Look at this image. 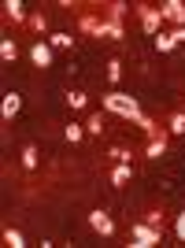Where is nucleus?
Wrapping results in <instances>:
<instances>
[{
    "mask_svg": "<svg viewBox=\"0 0 185 248\" xmlns=\"http://www.w3.org/2000/svg\"><path fill=\"white\" fill-rule=\"evenodd\" d=\"M4 8H8V15H11L15 22H22V19H26V11H22V0H8Z\"/></svg>",
    "mask_w": 185,
    "mask_h": 248,
    "instance_id": "nucleus-12",
    "label": "nucleus"
},
{
    "mask_svg": "<svg viewBox=\"0 0 185 248\" xmlns=\"http://www.w3.org/2000/svg\"><path fill=\"white\" fill-rule=\"evenodd\" d=\"M30 60H33V67H52V45H33L30 48Z\"/></svg>",
    "mask_w": 185,
    "mask_h": 248,
    "instance_id": "nucleus-6",
    "label": "nucleus"
},
{
    "mask_svg": "<svg viewBox=\"0 0 185 248\" xmlns=\"http://www.w3.org/2000/svg\"><path fill=\"white\" fill-rule=\"evenodd\" d=\"M159 15H163V19H174L178 26H185V4H182V0H167Z\"/></svg>",
    "mask_w": 185,
    "mask_h": 248,
    "instance_id": "nucleus-5",
    "label": "nucleus"
},
{
    "mask_svg": "<svg viewBox=\"0 0 185 248\" xmlns=\"http://www.w3.org/2000/svg\"><path fill=\"white\" fill-rule=\"evenodd\" d=\"M0 56H4V60H15V56H19V48H15V41H4V45H0Z\"/></svg>",
    "mask_w": 185,
    "mask_h": 248,
    "instance_id": "nucleus-15",
    "label": "nucleus"
},
{
    "mask_svg": "<svg viewBox=\"0 0 185 248\" xmlns=\"http://www.w3.org/2000/svg\"><path fill=\"white\" fill-rule=\"evenodd\" d=\"M163 152H167V137H152L148 148H144V155H152V159H155V155H163Z\"/></svg>",
    "mask_w": 185,
    "mask_h": 248,
    "instance_id": "nucleus-9",
    "label": "nucleus"
},
{
    "mask_svg": "<svg viewBox=\"0 0 185 248\" xmlns=\"http://www.w3.org/2000/svg\"><path fill=\"white\" fill-rule=\"evenodd\" d=\"M67 141H71V145H78V141H82V126L67 123Z\"/></svg>",
    "mask_w": 185,
    "mask_h": 248,
    "instance_id": "nucleus-18",
    "label": "nucleus"
},
{
    "mask_svg": "<svg viewBox=\"0 0 185 248\" xmlns=\"http://www.w3.org/2000/svg\"><path fill=\"white\" fill-rule=\"evenodd\" d=\"M174 41H178V45L185 41V26H178V30H174Z\"/></svg>",
    "mask_w": 185,
    "mask_h": 248,
    "instance_id": "nucleus-23",
    "label": "nucleus"
},
{
    "mask_svg": "<svg viewBox=\"0 0 185 248\" xmlns=\"http://www.w3.org/2000/svg\"><path fill=\"white\" fill-rule=\"evenodd\" d=\"M52 48H71V37H67V33H52Z\"/></svg>",
    "mask_w": 185,
    "mask_h": 248,
    "instance_id": "nucleus-16",
    "label": "nucleus"
},
{
    "mask_svg": "<svg viewBox=\"0 0 185 248\" xmlns=\"http://www.w3.org/2000/svg\"><path fill=\"white\" fill-rule=\"evenodd\" d=\"M82 30H89V33H96V37H111V41H119V37H126L123 33V26L115 19H108V22H96V19H82Z\"/></svg>",
    "mask_w": 185,
    "mask_h": 248,
    "instance_id": "nucleus-2",
    "label": "nucleus"
},
{
    "mask_svg": "<svg viewBox=\"0 0 185 248\" xmlns=\"http://www.w3.org/2000/svg\"><path fill=\"white\" fill-rule=\"evenodd\" d=\"M19 108H22V96H19V93H8V96H4V104H0L4 123H8V119H15V115H19Z\"/></svg>",
    "mask_w": 185,
    "mask_h": 248,
    "instance_id": "nucleus-7",
    "label": "nucleus"
},
{
    "mask_svg": "<svg viewBox=\"0 0 185 248\" xmlns=\"http://www.w3.org/2000/svg\"><path fill=\"white\" fill-rule=\"evenodd\" d=\"M4 245H8V248H22L26 241H22V233H19V230H4Z\"/></svg>",
    "mask_w": 185,
    "mask_h": 248,
    "instance_id": "nucleus-14",
    "label": "nucleus"
},
{
    "mask_svg": "<svg viewBox=\"0 0 185 248\" xmlns=\"http://www.w3.org/2000/svg\"><path fill=\"white\" fill-rule=\"evenodd\" d=\"M170 134H185V115H174V119H170Z\"/></svg>",
    "mask_w": 185,
    "mask_h": 248,
    "instance_id": "nucleus-19",
    "label": "nucleus"
},
{
    "mask_svg": "<svg viewBox=\"0 0 185 248\" xmlns=\"http://www.w3.org/2000/svg\"><path fill=\"white\" fill-rule=\"evenodd\" d=\"M22 167H26V170H33V167H37V148H33V145L22 148Z\"/></svg>",
    "mask_w": 185,
    "mask_h": 248,
    "instance_id": "nucleus-13",
    "label": "nucleus"
},
{
    "mask_svg": "<svg viewBox=\"0 0 185 248\" xmlns=\"http://www.w3.org/2000/svg\"><path fill=\"white\" fill-rule=\"evenodd\" d=\"M89 226L96 230V233H104V237H111V233H115V222H111L108 211H92V215H89Z\"/></svg>",
    "mask_w": 185,
    "mask_h": 248,
    "instance_id": "nucleus-4",
    "label": "nucleus"
},
{
    "mask_svg": "<svg viewBox=\"0 0 185 248\" xmlns=\"http://www.w3.org/2000/svg\"><path fill=\"white\" fill-rule=\"evenodd\" d=\"M174 33H155V48H159V52H174Z\"/></svg>",
    "mask_w": 185,
    "mask_h": 248,
    "instance_id": "nucleus-10",
    "label": "nucleus"
},
{
    "mask_svg": "<svg viewBox=\"0 0 185 248\" xmlns=\"http://www.w3.org/2000/svg\"><path fill=\"white\" fill-rule=\"evenodd\" d=\"M126 182H130V167L119 163V167L111 170V186H126Z\"/></svg>",
    "mask_w": 185,
    "mask_h": 248,
    "instance_id": "nucleus-11",
    "label": "nucleus"
},
{
    "mask_svg": "<svg viewBox=\"0 0 185 248\" xmlns=\"http://www.w3.org/2000/svg\"><path fill=\"white\" fill-rule=\"evenodd\" d=\"M159 19H163L159 11H152V8H141V26H144L148 33H159Z\"/></svg>",
    "mask_w": 185,
    "mask_h": 248,
    "instance_id": "nucleus-8",
    "label": "nucleus"
},
{
    "mask_svg": "<svg viewBox=\"0 0 185 248\" xmlns=\"http://www.w3.org/2000/svg\"><path fill=\"white\" fill-rule=\"evenodd\" d=\"M104 108L108 111H115V115H126V119H134L137 126H141L144 134H155V126H152V119L137 108V100H130V96H123V93H108L104 96Z\"/></svg>",
    "mask_w": 185,
    "mask_h": 248,
    "instance_id": "nucleus-1",
    "label": "nucleus"
},
{
    "mask_svg": "<svg viewBox=\"0 0 185 248\" xmlns=\"http://www.w3.org/2000/svg\"><path fill=\"white\" fill-rule=\"evenodd\" d=\"M130 237H134V248H152V245H159V226H152V222H137Z\"/></svg>",
    "mask_w": 185,
    "mask_h": 248,
    "instance_id": "nucleus-3",
    "label": "nucleus"
},
{
    "mask_svg": "<svg viewBox=\"0 0 185 248\" xmlns=\"http://www.w3.org/2000/svg\"><path fill=\"white\" fill-rule=\"evenodd\" d=\"M108 78H111V82H119V78H123V63H119V60L108 63Z\"/></svg>",
    "mask_w": 185,
    "mask_h": 248,
    "instance_id": "nucleus-17",
    "label": "nucleus"
},
{
    "mask_svg": "<svg viewBox=\"0 0 185 248\" xmlns=\"http://www.w3.org/2000/svg\"><path fill=\"white\" fill-rule=\"evenodd\" d=\"M89 130H92V134H100V130H104V119H100V115H92V119H89Z\"/></svg>",
    "mask_w": 185,
    "mask_h": 248,
    "instance_id": "nucleus-22",
    "label": "nucleus"
},
{
    "mask_svg": "<svg viewBox=\"0 0 185 248\" xmlns=\"http://www.w3.org/2000/svg\"><path fill=\"white\" fill-rule=\"evenodd\" d=\"M67 100H71V108H85V93H67Z\"/></svg>",
    "mask_w": 185,
    "mask_h": 248,
    "instance_id": "nucleus-20",
    "label": "nucleus"
},
{
    "mask_svg": "<svg viewBox=\"0 0 185 248\" xmlns=\"http://www.w3.org/2000/svg\"><path fill=\"white\" fill-rule=\"evenodd\" d=\"M174 233H178V237L185 241V211H182V215H178V222H174Z\"/></svg>",
    "mask_w": 185,
    "mask_h": 248,
    "instance_id": "nucleus-21",
    "label": "nucleus"
}]
</instances>
